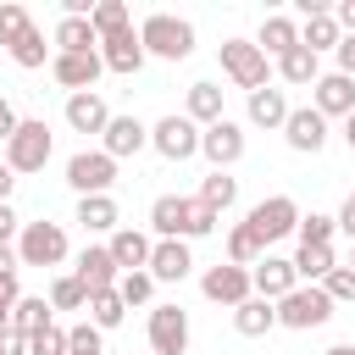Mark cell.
I'll list each match as a JSON object with an SVG mask.
<instances>
[{"label": "cell", "mask_w": 355, "mask_h": 355, "mask_svg": "<svg viewBox=\"0 0 355 355\" xmlns=\"http://www.w3.org/2000/svg\"><path fill=\"white\" fill-rule=\"evenodd\" d=\"M17 122H22V116H17V105H11L6 94H0V144H6L11 133H17Z\"/></svg>", "instance_id": "cell-49"}, {"label": "cell", "mask_w": 355, "mask_h": 355, "mask_svg": "<svg viewBox=\"0 0 355 355\" xmlns=\"http://www.w3.org/2000/svg\"><path fill=\"white\" fill-rule=\"evenodd\" d=\"M277 78H283V83H300V89H305V83H316V78H322V61H316V55H311L305 44H294L288 55H277Z\"/></svg>", "instance_id": "cell-30"}, {"label": "cell", "mask_w": 355, "mask_h": 355, "mask_svg": "<svg viewBox=\"0 0 355 355\" xmlns=\"http://www.w3.org/2000/svg\"><path fill=\"white\" fill-rule=\"evenodd\" d=\"M200 294H205V300H216V305H244L255 288H250V272H244V266H227V261H216V266H205V277H200Z\"/></svg>", "instance_id": "cell-11"}, {"label": "cell", "mask_w": 355, "mask_h": 355, "mask_svg": "<svg viewBox=\"0 0 355 355\" xmlns=\"http://www.w3.org/2000/svg\"><path fill=\"white\" fill-rule=\"evenodd\" d=\"M222 72L244 89V94H255V89H266V78H272V61L255 50V39H222Z\"/></svg>", "instance_id": "cell-3"}, {"label": "cell", "mask_w": 355, "mask_h": 355, "mask_svg": "<svg viewBox=\"0 0 355 355\" xmlns=\"http://www.w3.org/2000/svg\"><path fill=\"white\" fill-rule=\"evenodd\" d=\"M333 266H338L333 244H300V255H294V277H300V283H322Z\"/></svg>", "instance_id": "cell-29"}, {"label": "cell", "mask_w": 355, "mask_h": 355, "mask_svg": "<svg viewBox=\"0 0 355 355\" xmlns=\"http://www.w3.org/2000/svg\"><path fill=\"white\" fill-rule=\"evenodd\" d=\"M344 144H349V150H355V111H349V116H344Z\"/></svg>", "instance_id": "cell-55"}, {"label": "cell", "mask_w": 355, "mask_h": 355, "mask_svg": "<svg viewBox=\"0 0 355 355\" xmlns=\"http://www.w3.org/2000/svg\"><path fill=\"white\" fill-rule=\"evenodd\" d=\"M67 128L72 133H105V122H111V111H105V100L94 94V89H83V94H67Z\"/></svg>", "instance_id": "cell-20"}, {"label": "cell", "mask_w": 355, "mask_h": 355, "mask_svg": "<svg viewBox=\"0 0 355 355\" xmlns=\"http://www.w3.org/2000/svg\"><path fill=\"white\" fill-rule=\"evenodd\" d=\"M322 294H327L333 305H349V300H355V272H349V266L338 261V266H333V272L322 277Z\"/></svg>", "instance_id": "cell-42"}, {"label": "cell", "mask_w": 355, "mask_h": 355, "mask_svg": "<svg viewBox=\"0 0 355 355\" xmlns=\"http://www.w3.org/2000/svg\"><path fill=\"white\" fill-rule=\"evenodd\" d=\"M344 266H349V272H355V250H349V261H344Z\"/></svg>", "instance_id": "cell-57"}, {"label": "cell", "mask_w": 355, "mask_h": 355, "mask_svg": "<svg viewBox=\"0 0 355 355\" xmlns=\"http://www.w3.org/2000/svg\"><path fill=\"white\" fill-rule=\"evenodd\" d=\"M50 44H55V55H94V50H100L89 17H61L55 33H50Z\"/></svg>", "instance_id": "cell-22"}, {"label": "cell", "mask_w": 355, "mask_h": 355, "mask_svg": "<svg viewBox=\"0 0 355 355\" xmlns=\"http://www.w3.org/2000/svg\"><path fill=\"white\" fill-rule=\"evenodd\" d=\"M105 250H111L116 272H144L150 266V233H139V227H116Z\"/></svg>", "instance_id": "cell-21"}, {"label": "cell", "mask_w": 355, "mask_h": 355, "mask_svg": "<svg viewBox=\"0 0 355 355\" xmlns=\"http://www.w3.org/2000/svg\"><path fill=\"white\" fill-rule=\"evenodd\" d=\"M194 200H200V205H211V211L222 216V211L239 200V178H227V172H211V178L200 183V194H194Z\"/></svg>", "instance_id": "cell-34"}, {"label": "cell", "mask_w": 355, "mask_h": 355, "mask_svg": "<svg viewBox=\"0 0 355 355\" xmlns=\"http://www.w3.org/2000/svg\"><path fill=\"white\" fill-rule=\"evenodd\" d=\"M150 227H155L161 239H189V200H183V194H161V200L150 205Z\"/></svg>", "instance_id": "cell-23"}, {"label": "cell", "mask_w": 355, "mask_h": 355, "mask_svg": "<svg viewBox=\"0 0 355 355\" xmlns=\"http://www.w3.org/2000/svg\"><path fill=\"white\" fill-rule=\"evenodd\" d=\"M333 22H338V33H355V0H344V6L333 11Z\"/></svg>", "instance_id": "cell-52"}, {"label": "cell", "mask_w": 355, "mask_h": 355, "mask_svg": "<svg viewBox=\"0 0 355 355\" xmlns=\"http://www.w3.org/2000/svg\"><path fill=\"white\" fill-rule=\"evenodd\" d=\"M322 355H355V344H333V349H322Z\"/></svg>", "instance_id": "cell-56"}, {"label": "cell", "mask_w": 355, "mask_h": 355, "mask_svg": "<svg viewBox=\"0 0 355 355\" xmlns=\"http://www.w3.org/2000/svg\"><path fill=\"white\" fill-rule=\"evenodd\" d=\"M11 183H17V172L0 161V205H11Z\"/></svg>", "instance_id": "cell-54"}, {"label": "cell", "mask_w": 355, "mask_h": 355, "mask_svg": "<svg viewBox=\"0 0 355 355\" xmlns=\"http://www.w3.org/2000/svg\"><path fill=\"white\" fill-rule=\"evenodd\" d=\"M0 355H28V333H17L11 322L0 327Z\"/></svg>", "instance_id": "cell-46"}, {"label": "cell", "mask_w": 355, "mask_h": 355, "mask_svg": "<svg viewBox=\"0 0 355 355\" xmlns=\"http://www.w3.org/2000/svg\"><path fill=\"white\" fill-rule=\"evenodd\" d=\"M89 322L100 327V333H111V327H122V316H128V305L116 300V288H105V294H89Z\"/></svg>", "instance_id": "cell-35"}, {"label": "cell", "mask_w": 355, "mask_h": 355, "mask_svg": "<svg viewBox=\"0 0 355 355\" xmlns=\"http://www.w3.org/2000/svg\"><path fill=\"white\" fill-rule=\"evenodd\" d=\"M100 67H105V72H122V78H133V72L144 67V44H139V28H122V33L100 39Z\"/></svg>", "instance_id": "cell-15"}, {"label": "cell", "mask_w": 355, "mask_h": 355, "mask_svg": "<svg viewBox=\"0 0 355 355\" xmlns=\"http://www.w3.org/2000/svg\"><path fill=\"white\" fill-rule=\"evenodd\" d=\"M300 244H333V233H338V222L333 216H322V211H311V216H300Z\"/></svg>", "instance_id": "cell-41"}, {"label": "cell", "mask_w": 355, "mask_h": 355, "mask_svg": "<svg viewBox=\"0 0 355 355\" xmlns=\"http://www.w3.org/2000/svg\"><path fill=\"white\" fill-rule=\"evenodd\" d=\"M333 316V300L322 294V283H300L277 300V327H294V333H311Z\"/></svg>", "instance_id": "cell-2"}, {"label": "cell", "mask_w": 355, "mask_h": 355, "mask_svg": "<svg viewBox=\"0 0 355 355\" xmlns=\"http://www.w3.org/2000/svg\"><path fill=\"white\" fill-rule=\"evenodd\" d=\"M294 44H300V22H294V17H266V22H261L255 50H261L266 61H272V55H288Z\"/></svg>", "instance_id": "cell-26"}, {"label": "cell", "mask_w": 355, "mask_h": 355, "mask_svg": "<svg viewBox=\"0 0 355 355\" xmlns=\"http://www.w3.org/2000/svg\"><path fill=\"white\" fill-rule=\"evenodd\" d=\"M333 55H338V72H344V78H355V33H344Z\"/></svg>", "instance_id": "cell-48"}, {"label": "cell", "mask_w": 355, "mask_h": 355, "mask_svg": "<svg viewBox=\"0 0 355 355\" xmlns=\"http://www.w3.org/2000/svg\"><path fill=\"white\" fill-rule=\"evenodd\" d=\"M150 294H155V277L150 272H122L116 277V300L133 311V305H150Z\"/></svg>", "instance_id": "cell-37"}, {"label": "cell", "mask_w": 355, "mask_h": 355, "mask_svg": "<svg viewBox=\"0 0 355 355\" xmlns=\"http://www.w3.org/2000/svg\"><path fill=\"white\" fill-rule=\"evenodd\" d=\"M78 283H83V294H105V288H116V261H111V250L105 244H89L83 255H78V272H72Z\"/></svg>", "instance_id": "cell-18"}, {"label": "cell", "mask_w": 355, "mask_h": 355, "mask_svg": "<svg viewBox=\"0 0 355 355\" xmlns=\"http://www.w3.org/2000/svg\"><path fill=\"white\" fill-rule=\"evenodd\" d=\"M250 288H255V300H283L288 288H300V277H294V261H283V255H261L255 266H250Z\"/></svg>", "instance_id": "cell-12"}, {"label": "cell", "mask_w": 355, "mask_h": 355, "mask_svg": "<svg viewBox=\"0 0 355 355\" xmlns=\"http://www.w3.org/2000/svg\"><path fill=\"white\" fill-rule=\"evenodd\" d=\"M244 111H250V122H255V128H283L294 105H288V94H283V89H272V83H266V89H255V94H250V105H244Z\"/></svg>", "instance_id": "cell-24"}, {"label": "cell", "mask_w": 355, "mask_h": 355, "mask_svg": "<svg viewBox=\"0 0 355 355\" xmlns=\"http://www.w3.org/2000/svg\"><path fill=\"white\" fill-rule=\"evenodd\" d=\"M261 255H266V250H261V239H255V233H250V227L239 222V227L227 233V266H244V272H250V266H255Z\"/></svg>", "instance_id": "cell-36"}, {"label": "cell", "mask_w": 355, "mask_h": 355, "mask_svg": "<svg viewBox=\"0 0 355 355\" xmlns=\"http://www.w3.org/2000/svg\"><path fill=\"white\" fill-rule=\"evenodd\" d=\"M0 327H6V316H0Z\"/></svg>", "instance_id": "cell-58"}, {"label": "cell", "mask_w": 355, "mask_h": 355, "mask_svg": "<svg viewBox=\"0 0 355 355\" xmlns=\"http://www.w3.org/2000/svg\"><path fill=\"white\" fill-rule=\"evenodd\" d=\"M78 222L89 233H116V200L111 194H83L78 200Z\"/></svg>", "instance_id": "cell-31"}, {"label": "cell", "mask_w": 355, "mask_h": 355, "mask_svg": "<svg viewBox=\"0 0 355 355\" xmlns=\"http://www.w3.org/2000/svg\"><path fill=\"white\" fill-rule=\"evenodd\" d=\"M17 233H22V222H17V211H11V205H0V244H11Z\"/></svg>", "instance_id": "cell-50"}, {"label": "cell", "mask_w": 355, "mask_h": 355, "mask_svg": "<svg viewBox=\"0 0 355 355\" xmlns=\"http://www.w3.org/2000/svg\"><path fill=\"white\" fill-rule=\"evenodd\" d=\"M50 72H55V83H61V89L83 94V89H94V83H100V72H105V67H100V50H94V55H55V61H50Z\"/></svg>", "instance_id": "cell-19"}, {"label": "cell", "mask_w": 355, "mask_h": 355, "mask_svg": "<svg viewBox=\"0 0 355 355\" xmlns=\"http://www.w3.org/2000/svg\"><path fill=\"white\" fill-rule=\"evenodd\" d=\"M17 261H22V266H61V261H67V227H61V222H22V233H17Z\"/></svg>", "instance_id": "cell-4"}, {"label": "cell", "mask_w": 355, "mask_h": 355, "mask_svg": "<svg viewBox=\"0 0 355 355\" xmlns=\"http://www.w3.org/2000/svg\"><path fill=\"white\" fill-rule=\"evenodd\" d=\"M244 227H250V233L261 239V250H266V244H277V239H288V233L300 227V205H294L288 194H266L261 205H250Z\"/></svg>", "instance_id": "cell-6"}, {"label": "cell", "mask_w": 355, "mask_h": 355, "mask_svg": "<svg viewBox=\"0 0 355 355\" xmlns=\"http://www.w3.org/2000/svg\"><path fill=\"white\" fill-rule=\"evenodd\" d=\"M205 233H216V211L200 205V200H189V239H205Z\"/></svg>", "instance_id": "cell-45"}, {"label": "cell", "mask_w": 355, "mask_h": 355, "mask_svg": "<svg viewBox=\"0 0 355 355\" xmlns=\"http://www.w3.org/2000/svg\"><path fill=\"white\" fill-rule=\"evenodd\" d=\"M200 155H205L216 172H227L233 161H244V128H239L233 116H222V122L200 128Z\"/></svg>", "instance_id": "cell-10"}, {"label": "cell", "mask_w": 355, "mask_h": 355, "mask_svg": "<svg viewBox=\"0 0 355 355\" xmlns=\"http://www.w3.org/2000/svg\"><path fill=\"white\" fill-rule=\"evenodd\" d=\"M283 139H288V150H300V155H316V150L327 144V116H322V111H311V105H300V111H288V122H283Z\"/></svg>", "instance_id": "cell-16"}, {"label": "cell", "mask_w": 355, "mask_h": 355, "mask_svg": "<svg viewBox=\"0 0 355 355\" xmlns=\"http://www.w3.org/2000/svg\"><path fill=\"white\" fill-rule=\"evenodd\" d=\"M89 305V294H83V283L72 277V272H61L55 283H50V311H83Z\"/></svg>", "instance_id": "cell-38"}, {"label": "cell", "mask_w": 355, "mask_h": 355, "mask_svg": "<svg viewBox=\"0 0 355 355\" xmlns=\"http://www.w3.org/2000/svg\"><path fill=\"white\" fill-rule=\"evenodd\" d=\"M233 327L244 333V338H266L272 327H277V305L272 300H244V305H233Z\"/></svg>", "instance_id": "cell-25"}, {"label": "cell", "mask_w": 355, "mask_h": 355, "mask_svg": "<svg viewBox=\"0 0 355 355\" xmlns=\"http://www.w3.org/2000/svg\"><path fill=\"white\" fill-rule=\"evenodd\" d=\"M6 272H22V261H17V244H0V277Z\"/></svg>", "instance_id": "cell-53"}, {"label": "cell", "mask_w": 355, "mask_h": 355, "mask_svg": "<svg viewBox=\"0 0 355 355\" xmlns=\"http://www.w3.org/2000/svg\"><path fill=\"white\" fill-rule=\"evenodd\" d=\"M22 300V288H17V272H6L0 277V316H11V305Z\"/></svg>", "instance_id": "cell-47"}, {"label": "cell", "mask_w": 355, "mask_h": 355, "mask_svg": "<svg viewBox=\"0 0 355 355\" xmlns=\"http://www.w3.org/2000/svg\"><path fill=\"white\" fill-rule=\"evenodd\" d=\"M144 333H150V355H183L189 349V311L183 305H155Z\"/></svg>", "instance_id": "cell-9"}, {"label": "cell", "mask_w": 355, "mask_h": 355, "mask_svg": "<svg viewBox=\"0 0 355 355\" xmlns=\"http://www.w3.org/2000/svg\"><path fill=\"white\" fill-rule=\"evenodd\" d=\"M6 322H11L17 333H39V327H50V300H44V294H22Z\"/></svg>", "instance_id": "cell-32"}, {"label": "cell", "mask_w": 355, "mask_h": 355, "mask_svg": "<svg viewBox=\"0 0 355 355\" xmlns=\"http://www.w3.org/2000/svg\"><path fill=\"white\" fill-rule=\"evenodd\" d=\"M44 55H50V44H44V33L28 22V33L11 44V61H17V67H44Z\"/></svg>", "instance_id": "cell-39"}, {"label": "cell", "mask_w": 355, "mask_h": 355, "mask_svg": "<svg viewBox=\"0 0 355 355\" xmlns=\"http://www.w3.org/2000/svg\"><path fill=\"white\" fill-rule=\"evenodd\" d=\"M150 150L166 155V161H189V155H200V128L172 111V116H161V122L150 128Z\"/></svg>", "instance_id": "cell-8"}, {"label": "cell", "mask_w": 355, "mask_h": 355, "mask_svg": "<svg viewBox=\"0 0 355 355\" xmlns=\"http://www.w3.org/2000/svg\"><path fill=\"white\" fill-rule=\"evenodd\" d=\"M155 283H183L189 272H194V255H189V244L183 239H155L150 244V266H144Z\"/></svg>", "instance_id": "cell-14"}, {"label": "cell", "mask_w": 355, "mask_h": 355, "mask_svg": "<svg viewBox=\"0 0 355 355\" xmlns=\"http://www.w3.org/2000/svg\"><path fill=\"white\" fill-rule=\"evenodd\" d=\"M89 28H94V39H111V33L133 28V17H128V6H122V0H94V11H89Z\"/></svg>", "instance_id": "cell-33"}, {"label": "cell", "mask_w": 355, "mask_h": 355, "mask_svg": "<svg viewBox=\"0 0 355 355\" xmlns=\"http://www.w3.org/2000/svg\"><path fill=\"white\" fill-rule=\"evenodd\" d=\"M311 111H322V116H349V111H355V78L322 72V78L311 83Z\"/></svg>", "instance_id": "cell-13"}, {"label": "cell", "mask_w": 355, "mask_h": 355, "mask_svg": "<svg viewBox=\"0 0 355 355\" xmlns=\"http://www.w3.org/2000/svg\"><path fill=\"white\" fill-rule=\"evenodd\" d=\"M11 172H44V161H50V128L44 122H33V116H22L17 122V133L6 139V155H0Z\"/></svg>", "instance_id": "cell-5"}, {"label": "cell", "mask_w": 355, "mask_h": 355, "mask_svg": "<svg viewBox=\"0 0 355 355\" xmlns=\"http://www.w3.org/2000/svg\"><path fill=\"white\" fill-rule=\"evenodd\" d=\"M338 22H333V11H311L305 17V28H300V44L311 50V55H322V50H338Z\"/></svg>", "instance_id": "cell-28"}, {"label": "cell", "mask_w": 355, "mask_h": 355, "mask_svg": "<svg viewBox=\"0 0 355 355\" xmlns=\"http://www.w3.org/2000/svg\"><path fill=\"white\" fill-rule=\"evenodd\" d=\"M183 116H189L194 128L222 122V89H216V83H189V105H183Z\"/></svg>", "instance_id": "cell-27"}, {"label": "cell", "mask_w": 355, "mask_h": 355, "mask_svg": "<svg viewBox=\"0 0 355 355\" xmlns=\"http://www.w3.org/2000/svg\"><path fill=\"white\" fill-rule=\"evenodd\" d=\"M144 144H150V128H144L139 116H111L105 133H100V150H105L111 161H128V155H139Z\"/></svg>", "instance_id": "cell-17"}, {"label": "cell", "mask_w": 355, "mask_h": 355, "mask_svg": "<svg viewBox=\"0 0 355 355\" xmlns=\"http://www.w3.org/2000/svg\"><path fill=\"white\" fill-rule=\"evenodd\" d=\"M28 22H33V17H28V11L17 6V0H6V6H0V44L11 50V44H17L22 33H28Z\"/></svg>", "instance_id": "cell-43"}, {"label": "cell", "mask_w": 355, "mask_h": 355, "mask_svg": "<svg viewBox=\"0 0 355 355\" xmlns=\"http://www.w3.org/2000/svg\"><path fill=\"white\" fill-rule=\"evenodd\" d=\"M139 44L144 55H161V61H189L194 55V22L172 17V11H155L139 22Z\"/></svg>", "instance_id": "cell-1"}, {"label": "cell", "mask_w": 355, "mask_h": 355, "mask_svg": "<svg viewBox=\"0 0 355 355\" xmlns=\"http://www.w3.org/2000/svg\"><path fill=\"white\" fill-rule=\"evenodd\" d=\"M67 183L78 189V200H83V194H111V183H116V161H111L105 150H78V155L67 161Z\"/></svg>", "instance_id": "cell-7"}, {"label": "cell", "mask_w": 355, "mask_h": 355, "mask_svg": "<svg viewBox=\"0 0 355 355\" xmlns=\"http://www.w3.org/2000/svg\"><path fill=\"white\" fill-rule=\"evenodd\" d=\"M28 355H67V327H39V333H28Z\"/></svg>", "instance_id": "cell-44"}, {"label": "cell", "mask_w": 355, "mask_h": 355, "mask_svg": "<svg viewBox=\"0 0 355 355\" xmlns=\"http://www.w3.org/2000/svg\"><path fill=\"white\" fill-rule=\"evenodd\" d=\"M333 222H338V233H349V239H355V189H349V200H344V211H338Z\"/></svg>", "instance_id": "cell-51"}, {"label": "cell", "mask_w": 355, "mask_h": 355, "mask_svg": "<svg viewBox=\"0 0 355 355\" xmlns=\"http://www.w3.org/2000/svg\"><path fill=\"white\" fill-rule=\"evenodd\" d=\"M100 338H105V333H100L94 322H72V327H67V355H100V349H105Z\"/></svg>", "instance_id": "cell-40"}]
</instances>
